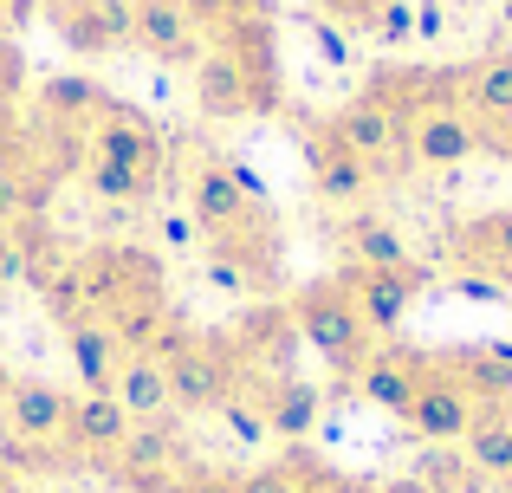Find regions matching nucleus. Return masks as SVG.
<instances>
[{
	"mask_svg": "<svg viewBox=\"0 0 512 493\" xmlns=\"http://www.w3.org/2000/svg\"><path fill=\"white\" fill-rule=\"evenodd\" d=\"M85 182L104 202H143L163 182V137H156V124L143 111H130V104H117L111 91H104L98 117L85 124Z\"/></svg>",
	"mask_w": 512,
	"mask_h": 493,
	"instance_id": "1",
	"label": "nucleus"
},
{
	"mask_svg": "<svg viewBox=\"0 0 512 493\" xmlns=\"http://www.w3.org/2000/svg\"><path fill=\"white\" fill-rule=\"evenodd\" d=\"M163 357V377H169V403L175 409H221L227 396H240V377H247V357H240L234 338H208V331H188V325H163V338L150 344Z\"/></svg>",
	"mask_w": 512,
	"mask_h": 493,
	"instance_id": "2",
	"label": "nucleus"
},
{
	"mask_svg": "<svg viewBox=\"0 0 512 493\" xmlns=\"http://www.w3.org/2000/svg\"><path fill=\"white\" fill-rule=\"evenodd\" d=\"M286 312H292V325H299V344H312V351L331 364V377H338V383H350V370L376 351V331L363 325L357 299H350V286H344L338 273L299 286L286 299Z\"/></svg>",
	"mask_w": 512,
	"mask_h": 493,
	"instance_id": "3",
	"label": "nucleus"
},
{
	"mask_svg": "<svg viewBox=\"0 0 512 493\" xmlns=\"http://www.w3.org/2000/svg\"><path fill=\"white\" fill-rule=\"evenodd\" d=\"M363 98L409 130L415 117H428V111H461L467 65H376L370 85H363Z\"/></svg>",
	"mask_w": 512,
	"mask_h": 493,
	"instance_id": "4",
	"label": "nucleus"
},
{
	"mask_svg": "<svg viewBox=\"0 0 512 493\" xmlns=\"http://www.w3.org/2000/svg\"><path fill=\"white\" fill-rule=\"evenodd\" d=\"M344 286H350V299H357V312H363V325L376 331V338H389V331H402V318L415 312V299L428 292V266L415 260V266H344Z\"/></svg>",
	"mask_w": 512,
	"mask_h": 493,
	"instance_id": "5",
	"label": "nucleus"
},
{
	"mask_svg": "<svg viewBox=\"0 0 512 493\" xmlns=\"http://www.w3.org/2000/svg\"><path fill=\"white\" fill-rule=\"evenodd\" d=\"M85 273V292H91V312H117L130 299H163V266L150 260L143 247H91L78 260Z\"/></svg>",
	"mask_w": 512,
	"mask_h": 493,
	"instance_id": "6",
	"label": "nucleus"
},
{
	"mask_svg": "<svg viewBox=\"0 0 512 493\" xmlns=\"http://www.w3.org/2000/svg\"><path fill=\"white\" fill-rule=\"evenodd\" d=\"M428 364H435V351H409V344H376L370 357H363L357 370H350L344 390H357L363 403L389 409V416H409L415 390H422Z\"/></svg>",
	"mask_w": 512,
	"mask_h": 493,
	"instance_id": "7",
	"label": "nucleus"
},
{
	"mask_svg": "<svg viewBox=\"0 0 512 493\" xmlns=\"http://www.w3.org/2000/svg\"><path fill=\"white\" fill-rule=\"evenodd\" d=\"M461 111L474 117L480 150L512 163V52H487L480 65H467V98Z\"/></svg>",
	"mask_w": 512,
	"mask_h": 493,
	"instance_id": "8",
	"label": "nucleus"
},
{
	"mask_svg": "<svg viewBox=\"0 0 512 493\" xmlns=\"http://www.w3.org/2000/svg\"><path fill=\"white\" fill-rule=\"evenodd\" d=\"M474 416H480V403L461 390V383L441 370V357L428 364V377H422V390H415V403H409V429L422 435L428 448H461V435L474 429Z\"/></svg>",
	"mask_w": 512,
	"mask_h": 493,
	"instance_id": "9",
	"label": "nucleus"
},
{
	"mask_svg": "<svg viewBox=\"0 0 512 493\" xmlns=\"http://www.w3.org/2000/svg\"><path fill=\"white\" fill-rule=\"evenodd\" d=\"M325 130L344 143L350 156H363L376 176H389V169L409 163V150H402V124H396L389 111H376L370 98H350L344 111H331V117H325Z\"/></svg>",
	"mask_w": 512,
	"mask_h": 493,
	"instance_id": "10",
	"label": "nucleus"
},
{
	"mask_svg": "<svg viewBox=\"0 0 512 493\" xmlns=\"http://www.w3.org/2000/svg\"><path fill=\"white\" fill-rule=\"evenodd\" d=\"M65 409L72 396L46 377H7L0 383V429L26 442H65Z\"/></svg>",
	"mask_w": 512,
	"mask_h": 493,
	"instance_id": "11",
	"label": "nucleus"
},
{
	"mask_svg": "<svg viewBox=\"0 0 512 493\" xmlns=\"http://www.w3.org/2000/svg\"><path fill=\"white\" fill-rule=\"evenodd\" d=\"M305 169H312V189L318 202H338V208H357L363 195L376 189V169L363 163V156H350L338 137H331L325 124L305 130Z\"/></svg>",
	"mask_w": 512,
	"mask_h": 493,
	"instance_id": "12",
	"label": "nucleus"
},
{
	"mask_svg": "<svg viewBox=\"0 0 512 493\" xmlns=\"http://www.w3.org/2000/svg\"><path fill=\"white\" fill-rule=\"evenodd\" d=\"M221 46L247 65L260 111H279V33H273V13H266V7H247L240 20L221 26Z\"/></svg>",
	"mask_w": 512,
	"mask_h": 493,
	"instance_id": "13",
	"label": "nucleus"
},
{
	"mask_svg": "<svg viewBox=\"0 0 512 493\" xmlns=\"http://www.w3.org/2000/svg\"><path fill=\"white\" fill-rule=\"evenodd\" d=\"M402 150H409L415 169H461L480 156V130L467 111H428L402 130Z\"/></svg>",
	"mask_w": 512,
	"mask_h": 493,
	"instance_id": "14",
	"label": "nucleus"
},
{
	"mask_svg": "<svg viewBox=\"0 0 512 493\" xmlns=\"http://www.w3.org/2000/svg\"><path fill=\"white\" fill-rule=\"evenodd\" d=\"M130 46H143L163 65H195L201 52V26L188 20L182 0H137V20H130Z\"/></svg>",
	"mask_w": 512,
	"mask_h": 493,
	"instance_id": "15",
	"label": "nucleus"
},
{
	"mask_svg": "<svg viewBox=\"0 0 512 493\" xmlns=\"http://www.w3.org/2000/svg\"><path fill=\"white\" fill-rule=\"evenodd\" d=\"M130 429H137V416L111 390H78L72 409H65V448H78V455H111L117 461Z\"/></svg>",
	"mask_w": 512,
	"mask_h": 493,
	"instance_id": "16",
	"label": "nucleus"
},
{
	"mask_svg": "<svg viewBox=\"0 0 512 493\" xmlns=\"http://www.w3.org/2000/svg\"><path fill=\"white\" fill-rule=\"evenodd\" d=\"M454 260H461V273L512 292V208H487V215L461 221L454 228Z\"/></svg>",
	"mask_w": 512,
	"mask_h": 493,
	"instance_id": "17",
	"label": "nucleus"
},
{
	"mask_svg": "<svg viewBox=\"0 0 512 493\" xmlns=\"http://www.w3.org/2000/svg\"><path fill=\"white\" fill-rule=\"evenodd\" d=\"M195 104H201V117H214V124H227V117H247V111H260V98H253V78H247V65H240L227 46H208V52L195 59Z\"/></svg>",
	"mask_w": 512,
	"mask_h": 493,
	"instance_id": "18",
	"label": "nucleus"
},
{
	"mask_svg": "<svg viewBox=\"0 0 512 493\" xmlns=\"http://www.w3.org/2000/svg\"><path fill=\"white\" fill-rule=\"evenodd\" d=\"M65 46L72 52H111L130 39V20H137V0H59L52 7Z\"/></svg>",
	"mask_w": 512,
	"mask_h": 493,
	"instance_id": "19",
	"label": "nucleus"
},
{
	"mask_svg": "<svg viewBox=\"0 0 512 493\" xmlns=\"http://www.w3.org/2000/svg\"><path fill=\"white\" fill-rule=\"evenodd\" d=\"M435 357L474 403H512V338L461 344V351H435Z\"/></svg>",
	"mask_w": 512,
	"mask_h": 493,
	"instance_id": "20",
	"label": "nucleus"
},
{
	"mask_svg": "<svg viewBox=\"0 0 512 493\" xmlns=\"http://www.w3.org/2000/svg\"><path fill=\"white\" fill-rule=\"evenodd\" d=\"M260 416H266V435H279V442H305V435L318 429V416H325V396H318V383L305 377H266L260 383Z\"/></svg>",
	"mask_w": 512,
	"mask_h": 493,
	"instance_id": "21",
	"label": "nucleus"
},
{
	"mask_svg": "<svg viewBox=\"0 0 512 493\" xmlns=\"http://www.w3.org/2000/svg\"><path fill=\"white\" fill-rule=\"evenodd\" d=\"M338 247L350 253L344 266H415V253H409V234L396 228V221H383V215H370V208H350L344 215V228H338Z\"/></svg>",
	"mask_w": 512,
	"mask_h": 493,
	"instance_id": "22",
	"label": "nucleus"
},
{
	"mask_svg": "<svg viewBox=\"0 0 512 493\" xmlns=\"http://www.w3.org/2000/svg\"><path fill=\"white\" fill-rule=\"evenodd\" d=\"M461 455L480 481H493V487L512 481V409L506 403H480L474 429L461 435Z\"/></svg>",
	"mask_w": 512,
	"mask_h": 493,
	"instance_id": "23",
	"label": "nucleus"
},
{
	"mask_svg": "<svg viewBox=\"0 0 512 493\" xmlns=\"http://www.w3.org/2000/svg\"><path fill=\"white\" fill-rule=\"evenodd\" d=\"M111 396L130 409L137 422H163L169 416V377H163V357L156 351H124V364H117V383H111Z\"/></svg>",
	"mask_w": 512,
	"mask_h": 493,
	"instance_id": "24",
	"label": "nucleus"
},
{
	"mask_svg": "<svg viewBox=\"0 0 512 493\" xmlns=\"http://www.w3.org/2000/svg\"><path fill=\"white\" fill-rule=\"evenodd\" d=\"M234 344H240V357H266L273 364V377H286V357L299 351V325H292V312L286 305H253L247 318H240V331H234Z\"/></svg>",
	"mask_w": 512,
	"mask_h": 493,
	"instance_id": "25",
	"label": "nucleus"
},
{
	"mask_svg": "<svg viewBox=\"0 0 512 493\" xmlns=\"http://www.w3.org/2000/svg\"><path fill=\"white\" fill-rule=\"evenodd\" d=\"M65 351H72V370L85 390H111L117 383V364H124V344L111 338V325L104 318H78V325H65Z\"/></svg>",
	"mask_w": 512,
	"mask_h": 493,
	"instance_id": "26",
	"label": "nucleus"
},
{
	"mask_svg": "<svg viewBox=\"0 0 512 493\" xmlns=\"http://www.w3.org/2000/svg\"><path fill=\"white\" fill-rule=\"evenodd\" d=\"M415 474H422L435 493H480V474L467 468V455H454V448H428Z\"/></svg>",
	"mask_w": 512,
	"mask_h": 493,
	"instance_id": "27",
	"label": "nucleus"
},
{
	"mask_svg": "<svg viewBox=\"0 0 512 493\" xmlns=\"http://www.w3.org/2000/svg\"><path fill=\"white\" fill-rule=\"evenodd\" d=\"M0 468L7 474H52L59 468V442H26V435L0 429Z\"/></svg>",
	"mask_w": 512,
	"mask_h": 493,
	"instance_id": "28",
	"label": "nucleus"
},
{
	"mask_svg": "<svg viewBox=\"0 0 512 493\" xmlns=\"http://www.w3.org/2000/svg\"><path fill=\"white\" fill-rule=\"evenodd\" d=\"M305 474H312V455H286V461H273V468L240 474V493H299Z\"/></svg>",
	"mask_w": 512,
	"mask_h": 493,
	"instance_id": "29",
	"label": "nucleus"
},
{
	"mask_svg": "<svg viewBox=\"0 0 512 493\" xmlns=\"http://www.w3.org/2000/svg\"><path fill=\"white\" fill-rule=\"evenodd\" d=\"M370 33L383 39V46H409V39H415V7H409V0H383L376 20H370Z\"/></svg>",
	"mask_w": 512,
	"mask_h": 493,
	"instance_id": "30",
	"label": "nucleus"
},
{
	"mask_svg": "<svg viewBox=\"0 0 512 493\" xmlns=\"http://www.w3.org/2000/svg\"><path fill=\"white\" fill-rule=\"evenodd\" d=\"M214 416H221L227 429L240 435V442H266V416H260V403H253V396H227Z\"/></svg>",
	"mask_w": 512,
	"mask_h": 493,
	"instance_id": "31",
	"label": "nucleus"
},
{
	"mask_svg": "<svg viewBox=\"0 0 512 493\" xmlns=\"http://www.w3.org/2000/svg\"><path fill=\"white\" fill-rule=\"evenodd\" d=\"M182 7H188V20H195V26H214V33H221L227 20H240V13L260 7V0H182Z\"/></svg>",
	"mask_w": 512,
	"mask_h": 493,
	"instance_id": "32",
	"label": "nucleus"
},
{
	"mask_svg": "<svg viewBox=\"0 0 512 493\" xmlns=\"http://www.w3.org/2000/svg\"><path fill=\"white\" fill-rule=\"evenodd\" d=\"M175 493H240V474H214V468H188V474H175Z\"/></svg>",
	"mask_w": 512,
	"mask_h": 493,
	"instance_id": "33",
	"label": "nucleus"
},
{
	"mask_svg": "<svg viewBox=\"0 0 512 493\" xmlns=\"http://www.w3.org/2000/svg\"><path fill=\"white\" fill-rule=\"evenodd\" d=\"M20 215H26V182L13 169H0V228H13Z\"/></svg>",
	"mask_w": 512,
	"mask_h": 493,
	"instance_id": "34",
	"label": "nucleus"
},
{
	"mask_svg": "<svg viewBox=\"0 0 512 493\" xmlns=\"http://www.w3.org/2000/svg\"><path fill=\"white\" fill-rule=\"evenodd\" d=\"M318 7H325L331 20H344V26H370L383 0H318Z\"/></svg>",
	"mask_w": 512,
	"mask_h": 493,
	"instance_id": "35",
	"label": "nucleus"
},
{
	"mask_svg": "<svg viewBox=\"0 0 512 493\" xmlns=\"http://www.w3.org/2000/svg\"><path fill=\"white\" fill-rule=\"evenodd\" d=\"M312 33H318V52H325V59H331V65H344V59H350V46H344V33H338V26H331V20H312Z\"/></svg>",
	"mask_w": 512,
	"mask_h": 493,
	"instance_id": "36",
	"label": "nucleus"
},
{
	"mask_svg": "<svg viewBox=\"0 0 512 493\" xmlns=\"http://www.w3.org/2000/svg\"><path fill=\"white\" fill-rule=\"evenodd\" d=\"M376 493H435V487H428L422 474H389V481L376 487Z\"/></svg>",
	"mask_w": 512,
	"mask_h": 493,
	"instance_id": "37",
	"label": "nucleus"
},
{
	"mask_svg": "<svg viewBox=\"0 0 512 493\" xmlns=\"http://www.w3.org/2000/svg\"><path fill=\"white\" fill-rule=\"evenodd\" d=\"M325 493H376V487H370V481H344V474H331Z\"/></svg>",
	"mask_w": 512,
	"mask_h": 493,
	"instance_id": "38",
	"label": "nucleus"
},
{
	"mask_svg": "<svg viewBox=\"0 0 512 493\" xmlns=\"http://www.w3.org/2000/svg\"><path fill=\"white\" fill-rule=\"evenodd\" d=\"M325 481H331V474H325V468H312V474H305V487H299V493H325Z\"/></svg>",
	"mask_w": 512,
	"mask_h": 493,
	"instance_id": "39",
	"label": "nucleus"
},
{
	"mask_svg": "<svg viewBox=\"0 0 512 493\" xmlns=\"http://www.w3.org/2000/svg\"><path fill=\"white\" fill-rule=\"evenodd\" d=\"M0 493H26V487H20V474H7V468H0Z\"/></svg>",
	"mask_w": 512,
	"mask_h": 493,
	"instance_id": "40",
	"label": "nucleus"
},
{
	"mask_svg": "<svg viewBox=\"0 0 512 493\" xmlns=\"http://www.w3.org/2000/svg\"><path fill=\"white\" fill-rule=\"evenodd\" d=\"M0 247H7V228H0ZM0 286H7V279H0Z\"/></svg>",
	"mask_w": 512,
	"mask_h": 493,
	"instance_id": "41",
	"label": "nucleus"
},
{
	"mask_svg": "<svg viewBox=\"0 0 512 493\" xmlns=\"http://www.w3.org/2000/svg\"><path fill=\"white\" fill-rule=\"evenodd\" d=\"M500 493H512V481H500Z\"/></svg>",
	"mask_w": 512,
	"mask_h": 493,
	"instance_id": "42",
	"label": "nucleus"
}]
</instances>
